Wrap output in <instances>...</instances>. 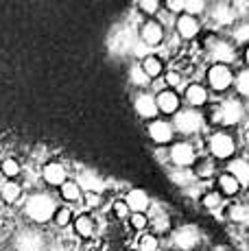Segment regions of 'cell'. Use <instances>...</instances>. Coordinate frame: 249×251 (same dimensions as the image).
<instances>
[{"instance_id": "3957f363", "label": "cell", "mask_w": 249, "mask_h": 251, "mask_svg": "<svg viewBox=\"0 0 249 251\" xmlns=\"http://www.w3.org/2000/svg\"><path fill=\"white\" fill-rule=\"evenodd\" d=\"M232 81H234L232 70H229L225 64H214L212 68L208 70V83L212 90H217V92L227 90L229 85H232Z\"/></svg>"}, {"instance_id": "277c9868", "label": "cell", "mask_w": 249, "mask_h": 251, "mask_svg": "<svg viewBox=\"0 0 249 251\" xmlns=\"http://www.w3.org/2000/svg\"><path fill=\"white\" fill-rule=\"evenodd\" d=\"M171 162L179 168L193 166L197 162V155H195V149L190 142H175L173 149H171Z\"/></svg>"}, {"instance_id": "8d00e7d4", "label": "cell", "mask_w": 249, "mask_h": 251, "mask_svg": "<svg viewBox=\"0 0 249 251\" xmlns=\"http://www.w3.org/2000/svg\"><path fill=\"white\" fill-rule=\"evenodd\" d=\"M179 81H181V76L177 75V72H166V83H169L171 88H177Z\"/></svg>"}, {"instance_id": "ab89813d", "label": "cell", "mask_w": 249, "mask_h": 251, "mask_svg": "<svg viewBox=\"0 0 249 251\" xmlns=\"http://www.w3.org/2000/svg\"><path fill=\"white\" fill-rule=\"evenodd\" d=\"M49 251H64V249H59V247H52V249H49Z\"/></svg>"}, {"instance_id": "d4e9b609", "label": "cell", "mask_w": 249, "mask_h": 251, "mask_svg": "<svg viewBox=\"0 0 249 251\" xmlns=\"http://www.w3.org/2000/svg\"><path fill=\"white\" fill-rule=\"evenodd\" d=\"M52 221H55L57 227H68L70 221H73V212H70V207H57Z\"/></svg>"}, {"instance_id": "2e32d148", "label": "cell", "mask_w": 249, "mask_h": 251, "mask_svg": "<svg viewBox=\"0 0 249 251\" xmlns=\"http://www.w3.org/2000/svg\"><path fill=\"white\" fill-rule=\"evenodd\" d=\"M186 100H188L193 107H201V105H205V100H208V92H205L203 85L193 83L186 88Z\"/></svg>"}, {"instance_id": "f1b7e54d", "label": "cell", "mask_w": 249, "mask_h": 251, "mask_svg": "<svg viewBox=\"0 0 249 251\" xmlns=\"http://www.w3.org/2000/svg\"><path fill=\"white\" fill-rule=\"evenodd\" d=\"M236 90L241 92L243 96H249V70H245V72H241V75H238Z\"/></svg>"}, {"instance_id": "5bb4252c", "label": "cell", "mask_w": 249, "mask_h": 251, "mask_svg": "<svg viewBox=\"0 0 249 251\" xmlns=\"http://www.w3.org/2000/svg\"><path fill=\"white\" fill-rule=\"evenodd\" d=\"M177 33H179L181 40H193V37L199 33V22H197V18L181 13V16L177 18Z\"/></svg>"}, {"instance_id": "cb8c5ba5", "label": "cell", "mask_w": 249, "mask_h": 251, "mask_svg": "<svg viewBox=\"0 0 249 251\" xmlns=\"http://www.w3.org/2000/svg\"><path fill=\"white\" fill-rule=\"evenodd\" d=\"M195 175L201 177V179H208V177H212L214 175V162L208 160V157L199 160L197 166H195Z\"/></svg>"}, {"instance_id": "d6a6232c", "label": "cell", "mask_w": 249, "mask_h": 251, "mask_svg": "<svg viewBox=\"0 0 249 251\" xmlns=\"http://www.w3.org/2000/svg\"><path fill=\"white\" fill-rule=\"evenodd\" d=\"M214 55L219 57V64H223V61H229L234 57L232 48H229L227 44H217V50H214Z\"/></svg>"}, {"instance_id": "7402d4cb", "label": "cell", "mask_w": 249, "mask_h": 251, "mask_svg": "<svg viewBox=\"0 0 249 251\" xmlns=\"http://www.w3.org/2000/svg\"><path fill=\"white\" fill-rule=\"evenodd\" d=\"M20 164H18V160H13V157H7V160H2V164H0V173H2L4 177H7V181H13L18 175H20Z\"/></svg>"}, {"instance_id": "7a4b0ae2", "label": "cell", "mask_w": 249, "mask_h": 251, "mask_svg": "<svg viewBox=\"0 0 249 251\" xmlns=\"http://www.w3.org/2000/svg\"><path fill=\"white\" fill-rule=\"evenodd\" d=\"M234 149H236V144H234V138L229 133L219 131L210 138V153H212L214 160H229L234 155Z\"/></svg>"}, {"instance_id": "4fadbf2b", "label": "cell", "mask_w": 249, "mask_h": 251, "mask_svg": "<svg viewBox=\"0 0 249 251\" xmlns=\"http://www.w3.org/2000/svg\"><path fill=\"white\" fill-rule=\"evenodd\" d=\"M219 118H221L223 125H236L238 120L243 118L241 103H236V100H227V103H223L221 109H219Z\"/></svg>"}, {"instance_id": "30bf717a", "label": "cell", "mask_w": 249, "mask_h": 251, "mask_svg": "<svg viewBox=\"0 0 249 251\" xmlns=\"http://www.w3.org/2000/svg\"><path fill=\"white\" fill-rule=\"evenodd\" d=\"M133 107H136V112L138 116H142V118H147V120H153L157 114V105H155V96H151V94H140L136 99V103H133Z\"/></svg>"}, {"instance_id": "6da1fadb", "label": "cell", "mask_w": 249, "mask_h": 251, "mask_svg": "<svg viewBox=\"0 0 249 251\" xmlns=\"http://www.w3.org/2000/svg\"><path fill=\"white\" fill-rule=\"evenodd\" d=\"M25 212L28 219H33L35 223H46V221H50L52 216H55L57 205L49 195H33L31 199L26 201Z\"/></svg>"}, {"instance_id": "ac0fdd59", "label": "cell", "mask_w": 249, "mask_h": 251, "mask_svg": "<svg viewBox=\"0 0 249 251\" xmlns=\"http://www.w3.org/2000/svg\"><path fill=\"white\" fill-rule=\"evenodd\" d=\"M75 231L81 238H90L94 234V219L90 214H79L75 219Z\"/></svg>"}, {"instance_id": "7c38bea8", "label": "cell", "mask_w": 249, "mask_h": 251, "mask_svg": "<svg viewBox=\"0 0 249 251\" xmlns=\"http://www.w3.org/2000/svg\"><path fill=\"white\" fill-rule=\"evenodd\" d=\"M124 203H127L129 212H142L145 214V210L149 207V195H147L142 188H133V190H129L127 199H124Z\"/></svg>"}, {"instance_id": "e575fe53", "label": "cell", "mask_w": 249, "mask_h": 251, "mask_svg": "<svg viewBox=\"0 0 249 251\" xmlns=\"http://www.w3.org/2000/svg\"><path fill=\"white\" fill-rule=\"evenodd\" d=\"M114 214H116L118 219H124V216H129L131 212H129V207L124 201H116V203H114Z\"/></svg>"}, {"instance_id": "f35d334b", "label": "cell", "mask_w": 249, "mask_h": 251, "mask_svg": "<svg viewBox=\"0 0 249 251\" xmlns=\"http://www.w3.org/2000/svg\"><path fill=\"white\" fill-rule=\"evenodd\" d=\"M245 59H247V64H249V46H247V50H245Z\"/></svg>"}, {"instance_id": "e0dca14e", "label": "cell", "mask_w": 249, "mask_h": 251, "mask_svg": "<svg viewBox=\"0 0 249 251\" xmlns=\"http://www.w3.org/2000/svg\"><path fill=\"white\" fill-rule=\"evenodd\" d=\"M20 197H22L20 183H16V181H4V183H2V188H0V199H2L7 205L16 203Z\"/></svg>"}, {"instance_id": "484cf974", "label": "cell", "mask_w": 249, "mask_h": 251, "mask_svg": "<svg viewBox=\"0 0 249 251\" xmlns=\"http://www.w3.org/2000/svg\"><path fill=\"white\" fill-rule=\"evenodd\" d=\"M205 9V2H201V0H184V13L186 16H197Z\"/></svg>"}, {"instance_id": "8fae6325", "label": "cell", "mask_w": 249, "mask_h": 251, "mask_svg": "<svg viewBox=\"0 0 249 251\" xmlns=\"http://www.w3.org/2000/svg\"><path fill=\"white\" fill-rule=\"evenodd\" d=\"M197 243H199V231L195 229L193 225H184V227L175 234V245L184 251H190Z\"/></svg>"}, {"instance_id": "d6986e66", "label": "cell", "mask_w": 249, "mask_h": 251, "mask_svg": "<svg viewBox=\"0 0 249 251\" xmlns=\"http://www.w3.org/2000/svg\"><path fill=\"white\" fill-rule=\"evenodd\" d=\"M229 175L238 183H249V164L245 160H232L229 162Z\"/></svg>"}, {"instance_id": "ffe728a7", "label": "cell", "mask_w": 249, "mask_h": 251, "mask_svg": "<svg viewBox=\"0 0 249 251\" xmlns=\"http://www.w3.org/2000/svg\"><path fill=\"white\" fill-rule=\"evenodd\" d=\"M18 249L20 251H40L42 249V240L35 231H25L18 238Z\"/></svg>"}, {"instance_id": "5b68a950", "label": "cell", "mask_w": 249, "mask_h": 251, "mask_svg": "<svg viewBox=\"0 0 249 251\" xmlns=\"http://www.w3.org/2000/svg\"><path fill=\"white\" fill-rule=\"evenodd\" d=\"M201 114L195 112V109H186V112H179L175 118V127L179 129L181 133H195L201 129Z\"/></svg>"}, {"instance_id": "1f68e13d", "label": "cell", "mask_w": 249, "mask_h": 251, "mask_svg": "<svg viewBox=\"0 0 249 251\" xmlns=\"http://www.w3.org/2000/svg\"><path fill=\"white\" fill-rule=\"evenodd\" d=\"M201 203L205 207H210V210H214V207L221 205V195H219V192H208V195H203Z\"/></svg>"}, {"instance_id": "d590c367", "label": "cell", "mask_w": 249, "mask_h": 251, "mask_svg": "<svg viewBox=\"0 0 249 251\" xmlns=\"http://www.w3.org/2000/svg\"><path fill=\"white\" fill-rule=\"evenodd\" d=\"M166 7L175 13H184V0H166Z\"/></svg>"}, {"instance_id": "8992f818", "label": "cell", "mask_w": 249, "mask_h": 251, "mask_svg": "<svg viewBox=\"0 0 249 251\" xmlns=\"http://www.w3.org/2000/svg\"><path fill=\"white\" fill-rule=\"evenodd\" d=\"M140 37L147 46H157L164 40V28L157 20H147L140 28Z\"/></svg>"}, {"instance_id": "4316f807", "label": "cell", "mask_w": 249, "mask_h": 251, "mask_svg": "<svg viewBox=\"0 0 249 251\" xmlns=\"http://www.w3.org/2000/svg\"><path fill=\"white\" fill-rule=\"evenodd\" d=\"M160 243H157V236L155 234H142L140 238V251H157Z\"/></svg>"}, {"instance_id": "836d02e7", "label": "cell", "mask_w": 249, "mask_h": 251, "mask_svg": "<svg viewBox=\"0 0 249 251\" xmlns=\"http://www.w3.org/2000/svg\"><path fill=\"white\" fill-rule=\"evenodd\" d=\"M138 7H140L145 13H155L162 4H160V0H140V2H138Z\"/></svg>"}, {"instance_id": "44dd1931", "label": "cell", "mask_w": 249, "mask_h": 251, "mask_svg": "<svg viewBox=\"0 0 249 251\" xmlns=\"http://www.w3.org/2000/svg\"><path fill=\"white\" fill-rule=\"evenodd\" d=\"M219 188H221V192L225 197H232V195H236V192L241 190V183L234 179L229 173H225V175L219 177Z\"/></svg>"}, {"instance_id": "74e56055", "label": "cell", "mask_w": 249, "mask_h": 251, "mask_svg": "<svg viewBox=\"0 0 249 251\" xmlns=\"http://www.w3.org/2000/svg\"><path fill=\"white\" fill-rule=\"evenodd\" d=\"M236 37H238L241 42H243V40H249V26H241V28H238V35H236Z\"/></svg>"}, {"instance_id": "f546056e", "label": "cell", "mask_w": 249, "mask_h": 251, "mask_svg": "<svg viewBox=\"0 0 249 251\" xmlns=\"http://www.w3.org/2000/svg\"><path fill=\"white\" fill-rule=\"evenodd\" d=\"M129 221H131V225L136 229H145L147 225H149V219H147V214H142V212H133V214H129Z\"/></svg>"}, {"instance_id": "9c48e42d", "label": "cell", "mask_w": 249, "mask_h": 251, "mask_svg": "<svg viewBox=\"0 0 249 251\" xmlns=\"http://www.w3.org/2000/svg\"><path fill=\"white\" fill-rule=\"evenodd\" d=\"M149 136L157 144H169L173 140V127L166 120H153L149 125Z\"/></svg>"}, {"instance_id": "9a60e30c", "label": "cell", "mask_w": 249, "mask_h": 251, "mask_svg": "<svg viewBox=\"0 0 249 251\" xmlns=\"http://www.w3.org/2000/svg\"><path fill=\"white\" fill-rule=\"evenodd\" d=\"M140 70H142V75H145L147 79H157V76L162 75V70H164V64H162L160 57L147 55L145 59H142V64H140Z\"/></svg>"}, {"instance_id": "60d3db41", "label": "cell", "mask_w": 249, "mask_h": 251, "mask_svg": "<svg viewBox=\"0 0 249 251\" xmlns=\"http://www.w3.org/2000/svg\"><path fill=\"white\" fill-rule=\"evenodd\" d=\"M245 142H247V144H249V131H247V133H245Z\"/></svg>"}, {"instance_id": "83f0119b", "label": "cell", "mask_w": 249, "mask_h": 251, "mask_svg": "<svg viewBox=\"0 0 249 251\" xmlns=\"http://www.w3.org/2000/svg\"><path fill=\"white\" fill-rule=\"evenodd\" d=\"M151 225H153L151 234H162V231H169L171 221H169V216H157V219L151 221Z\"/></svg>"}, {"instance_id": "4dcf8cb0", "label": "cell", "mask_w": 249, "mask_h": 251, "mask_svg": "<svg viewBox=\"0 0 249 251\" xmlns=\"http://www.w3.org/2000/svg\"><path fill=\"white\" fill-rule=\"evenodd\" d=\"M229 216L234 221H249V207L247 205H234L229 210Z\"/></svg>"}, {"instance_id": "52a82bcc", "label": "cell", "mask_w": 249, "mask_h": 251, "mask_svg": "<svg viewBox=\"0 0 249 251\" xmlns=\"http://www.w3.org/2000/svg\"><path fill=\"white\" fill-rule=\"evenodd\" d=\"M155 105H157V112L160 114H177V109H179V96H177V92L173 90H162L160 94L155 96Z\"/></svg>"}, {"instance_id": "603a6c76", "label": "cell", "mask_w": 249, "mask_h": 251, "mask_svg": "<svg viewBox=\"0 0 249 251\" xmlns=\"http://www.w3.org/2000/svg\"><path fill=\"white\" fill-rule=\"evenodd\" d=\"M61 197H64L66 201H79L81 199V186L76 181H66L61 183Z\"/></svg>"}, {"instance_id": "ba28073f", "label": "cell", "mask_w": 249, "mask_h": 251, "mask_svg": "<svg viewBox=\"0 0 249 251\" xmlns=\"http://www.w3.org/2000/svg\"><path fill=\"white\" fill-rule=\"evenodd\" d=\"M42 175H44V181L49 183V186L61 188V183L68 181V173H66V168L61 166L59 162H49L44 166V171H42Z\"/></svg>"}]
</instances>
